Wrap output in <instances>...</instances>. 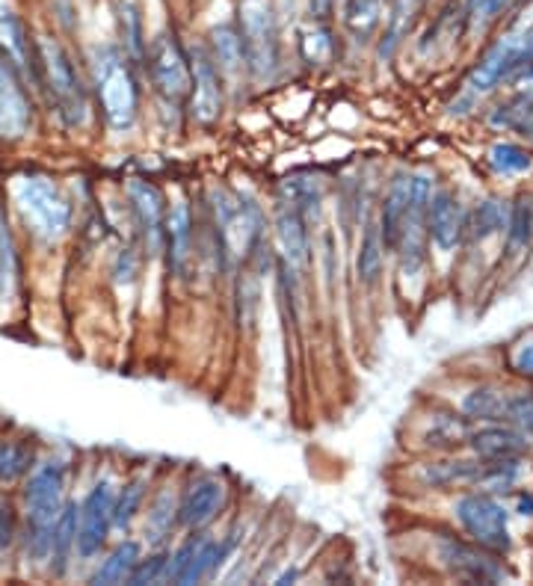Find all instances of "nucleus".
Returning a JSON list of instances; mask_svg holds the SVG:
<instances>
[{
    "label": "nucleus",
    "instance_id": "obj_7",
    "mask_svg": "<svg viewBox=\"0 0 533 586\" xmlns=\"http://www.w3.org/2000/svg\"><path fill=\"white\" fill-rule=\"evenodd\" d=\"M456 521L463 525L466 537L475 545L492 551V554H507L513 548L510 539V512H507L489 492H468L456 500Z\"/></svg>",
    "mask_w": 533,
    "mask_h": 586
},
{
    "label": "nucleus",
    "instance_id": "obj_38",
    "mask_svg": "<svg viewBox=\"0 0 533 586\" xmlns=\"http://www.w3.org/2000/svg\"><path fill=\"white\" fill-rule=\"evenodd\" d=\"M468 436H471V430L466 427V420L442 415V418H433L430 430L424 432V441L430 448H454V444L468 441Z\"/></svg>",
    "mask_w": 533,
    "mask_h": 586
},
{
    "label": "nucleus",
    "instance_id": "obj_6",
    "mask_svg": "<svg viewBox=\"0 0 533 586\" xmlns=\"http://www.w3.org/2000/svg\"><path fill=\"white\" fill-rule=\"evenodd\" d=\"M143 66H146L152 87L166 104L178 108L190 98V87H193L190 54L185 42L175 36V30H160L155 40H148Z\"/></svg>",
    "mask_w": 533,
    "mask_h": 586
},
{
    "label": "nucleus",
    "instance_id": "obj_11",
    "mask_svg": "<svg viewBox=\"0 0 533 586\" xmlns=\"http://www.w3.org/2000/svg\"><path fill=\"white\" fill-rule=\"evenodd\" d=\"M0 57L19 71L24 83L40 89V50L36 36L12 0H0Z\"/></svg>",
    "mask_w": 533,
    "mask_h": 586
},
{
    "label": "nucleus",
    "instance_id": "obj_12",
    "mask_svg": "<svg viewBox=\"0 0 533 586\" xmlns=\"http://www.w3.org/2000/svg\"><path fill=\"white\" fill-rule=\"evenodd\" d=\"M430 195H433V184L426 176H412V193H409L407 219H403V232L398 240V258L403 275H418L426 261V207H430Z\"/></svg>",
    "mask_w": 533,
    "mask_h": 586
},
{
    "label": "nucleus",
    "instance_id": "obj_22",
    "mask_svg": "<svg viewBox=\"0 0 533 586\" xmlns=\"http://www.w3.org/2000/svg\"><path fill=\"white\" fill-rule=\"evenodd\" d=\"M409 193H412V176L409 172H398L391 187H388L386 199L379 205V232H382V244H386V252H395L398 249L400 232H403V219H407L409 207Z\"/></svg>",
    "mask_w": 533,
    "mask_h": 586
},
{
    "label": "nucleus",
    "instance_id": "obj_20",
    "mask_svg": "<svg viewBox=\"0 0 533 586\" xmlns=\"http://www.w3.org/2000/svg\"><path fill=\"white\" fill-rule=\"evenodd\" d=\"M193 214L187 202H175L166 207L164 225V252L169 258V270L175 279H187L193 264Z\"/></svg>",
    "mask_w": 533,
    "mask_h": 586
},
{
    "label": "nucleus",
    "instance_id": "obj_45",
    "mask_svg": "<svg viewBox=\"0 0 533 586\" xmlns=\"http://www.w3.org/2000/svg\"><path fill=\"white\" fill-rule=\"evenodd\" d=\"M513 371L519 373V376L533 380V341L522 343V347L513 352Z\"/></svg>",
    "mask_w": 533,
    "mask_h": 586
},
{
    "label": "nucleus",
    "instance_id": "obj_42",
    "mask_svg": "<svg viewBox=\"0 0 533 586\" xmlns=\"http://www.w3.org/2000/svg\"><path fill=\"white\" fill-rule=\"evenodd\" d=\"M507 424L533 439V394H510Z\"/></svg>",
    "mask_w": 533,
    "mask_h": 586
},
{
    "label": "nucleus",
    "instance_id": "obj_31",
    "mask_svg": "<svg viewBox=\"0 0 533 586\" xmlns=\"http://www.w3.org/2000/svg\"><path fill=\"white\" fill-rule=\"evenodd\" d=\"M208 48H211L213 59L223 75H234V71L246 69V57H243V42L241 33H237V24L229 21V24H220V27L211 30V40H208Z\"/></svg>",
    "mask_w": 533,
    "mask_h": 586
},
{
    "label": "nucleus",
    "instance_id": "obj_13",
    "mask_svg": "<svg viewBox=\"0 0 533 586\" xmlns=\"http://www.w3.org/2000/svg\"><path fill=\"white\" fill-rule=\"evenodd\" d=\"M276 264L281 275H291L293 282H300L302 273L311 264V240H309V219L288 202L276 205Z\"/></svg>",
    "mask_w": 533,
    "mask_h": 586
},
{
    "label": "nucleus",
    "instance_id": "obj_8",
    "mask_svg": "<svg viewBox=\"0 0 533 586\" xmlns=\"http://www.w3.org/2000/svg\"><path fill=\"white\" fill-rule=\"evenodd\" d=\"M234 539H213L202 530H196V537L175 548L169 554V566H166V581L169 584H202L208 577L216 575V568L223 566V560L232 554Z\"/></svg>",
    "mask_w": 533,
    "mask_h": 586
},
{
    "label": "nucleus",
    "instance_id": "obj_14",
    "mask_svg": "<svg viewBox=\"0 0 533 586\" xmlns=\"http://www.w3.org/2000/svg\"><path fill=\"white\" fill-rule=\"evenodd\" d=\"M33 127V101L27 83L0 57V143H19Z\"/></svg>",
    "mask_w": 533,
    "mask_h": 586
},
{
    "label": "nucleus",
    "instance_id": "obj_5",
    "mask_svg": "<svg viewBox=\"0 0 533 586\" xmlns=\"http://www.w3.org/2000/svg\"><path fill=\"white\" fill-rule=\"evenodd\" d=\"M234 24L241 33L246 71L255 80H270L279 71L281 59L279 15L273 0H241Z\"/></svg>",
    "mask_w": 533,
    "mask_h": 586
},
{
    "label": "nucleus",
    "instance_id": "obj_15",
    "mask_svg": "<svg viewBox=\"0 0 533 586\" xmlns=\"http://www.w3.org/2000/svg\"><path fill=\"white\" fill-rule=\"evenodd\" d=\"M127 202H131V211H134L136 232H140V240H143V249L146 255L157 258L164 252V225H166V199L164 193L157 190L152 181H127L125 187Z\"/></svg>",
    "mask_w": 533,
    "mask_h": 586
},
{
    "label": "nucleus",
    "instance_id": "obj_16",
    "mask_svg": "<svg viewBox=\"0 0 533 586\" xmlns=\"http://www.w3.org/2000/svg\"><path fill=\"white\" fill-rule=\"evenodd\" d=\"M438 560L451 575L471 581V584H498L504 577V568L495 563L492 551H486L475 542H463V539H442Z\"/></svg>",
    "mask_w": 533,
    "mask_h": 586
},
{
    "label": "nucleus",
    "instance_id": "obj_34",
    "mask_svg": "<svg viewBox=\"0 0 533 586\" xmlns=\"http://www.w3.org/2000/svg\"><path fill=\"white\" fill-rule=\"evenodd\" d=\"M507 406H510V394L498 388H475L463 401V412L468 418L484 420V424H507Z\"/></svg>",
    "mask_w": 533,
    "mask_h": 586
},
{
    "label": "nucleus",
    "instance_id": "obj_30",
    "mask_svg": "<svg viewBox=\"0 0 533 586\" xmlns=\"http://www.w3.org/2000/svg\"><path fill=\"white\" fill-rule=\"evenodd\" d=\"M33 465H36V450L30 439H12V436L0 439V483L3 486L27 477Z\"/></svg>",
    "mask_w": 533,
    "mask_h": 586
},
{
    "label": "nucleus",
    "instance_id": "obj_18",
    "mask_svg": "<svg viewBox=\"0 0 533 586\" xmlns=\"http://www.w3.org/2000/svg\"><path fill=\"white\" fill-rule=\"evenodd\" d=\"M466 223L468 214L459 205L451 190H438L430 195V207H426V235L430 244L442 249V252H454L456 246L466 240Z\"/></svg>",
    "mask_w": 533,
    "mask_h": 586
},
{
    "label": "nucleus",
    "instance_id": "obj_41",
    "mask_svg": "<svg viewBox=\"0 0 533 586\" xmlns=\"http://www.w3.org/2000/svg\"><path fill=\"white\" fill-rule=\"evenodd\" d=\"M507 240H510V249H522V246L531 244L533 237V207H528L524 199H519L513 207H510V223H507Z\"/></svg>",
    "mask_w": 533,
    "mask_h": 586
},
{
    "label": "nucleus",
    "instance_id": "obj_2",
    "mask_svg": "<svg viewBox=\"0 0 533 586\" xmlns=\"http://www.w3.org/2000/svg\"><path fill=\"white\" fill-rule=\"evenodd\" d=\"M89 75L107 127L116 134L131 131L140 116V83L134 75V59L116 42H104L89 50Z\"/></svg>",
    "mask_w": 533,
    "mask_h": 586
},
{
    "label": "nucleus",
    "instance_id": "obj_36",
    "mask_svg": "<svg viewBox=\"0 0 533 586\" xmlns=\"http://www.w3.org/2000/svg\"><path fill=\"white\" fill-rule=\"evenodd\" d=\"M175 528H178V500H175L169 492H160V495L148 504V542L155 548H164V542L173 537Z\"/></svg>",
    "mask_w": 533,
    "mask_h": 586
},
{
    "label": "nucleus",
    "instance_id": "obj_10",
    "mask_svg": "<svg viewBox=\"0 0 533 586\" xmlns=\"http://www.w3.org/2000/svg\"><path fill=\"white\" fill-rule=\"evenodd\" d=\"M113 500L116 486L113 480H98L89 488L87 498L78 504V557L96 560L104 551L107 539L113 533Z\"/></svg>",
    "mask_w": 533,
    "mask_h": 586
},
{
    "label": "nucleus",
    "instance_id": "obj_33",
    "mask_svg": "<svg viewBox=\"0 0 533 586\" xmlns=\"http://www.w3.org/2000/svg\"><path fill=\"white\" fill-rule=\"evenodd\" d=\"M148 495V480L131 477L122 488H116V500H113V530H127L136 521V516L143 512Z\"/></svg>",
    "mask_w": 533,
    "mask_h": 586
},
{
    "label": "nucleus",
    "instance_id": "obj_3",
    "mask_svg": "<svg viewBox=\"0 0 533 586\" xmlns=\"http://www.w3.org/2000/svg\"><path fill=\"white\" fill-rule=\"evenodd\" d=\"M40 89L68 131H80L89 122V89L78 71V63L57 36L40 33Z\"/></svg>",
    "mask_w": 533,
    "mask_h": 586
},
{
    "label": "nucleus",
    "instance_id": "obj_39",
    "mask_svg": "<svg viewBox=\"0 0 533 586\" xmlns=\"http://www.w3.org/2000/svg\"><path fill=\"white\" fill-rule=\"evenodd\" d=\"M489 164L498 176H519V172H528L533 167L531 151H524L522 146H513V143H498L489 151Z\"/></svg>",
    "mask_w": 533,
    "mask_h": 586
},
{
    "label": "nucleus",
    "instance_id": "obj_35",
    "mask_svg": "<svg viewBox=\"0 0 533 586\" xmlns=\"http://www.w3.org/2000/svg\"><path fill=\"white\" fill-rule=\"evenodd\" d=\"M507 223H510V207L504 202H498V199H486L484 205H477L475 214L468 216L466 237L486 240V237L507 232Z\"/></svg>",
    "mask_w": 533,
    "mask_h": 586
},
{
    "label": "nucleus",
    "instance_id": "obj_23",
    "mask_svg": "<svg viewBox=\"0 0 533 586\" xmlns=\"http://www.w3.org/2000/svg\"><path fill=\"white\" fill-rule=\"evenodd\" d=\"M424 7L426 0H391V7H388L386 12V21H382V30H379V42H377L379 57L388 59L400 45H403V40H409V33L415 30Z\"/></svg>",
    "mask_w": 533,
    "mask_h": 586
},
{
    "label": "nucleus",
    "instance_id": "obj_47",
    "mask_svg": "<svg viewBox=\"0 0 533 586\" xmlns=\"http://www.w3.org/2000/svg\"><path fill=\"white\" fill-rule=\"evenodd\" d=\"M519 512L522 516H533V495H522L519 498Z\"/></svg>",
    "mask_w": 533,
    "mask_h": 586
},
{
    "label": "nucleus",
    "instance_id": "obj_17",
    "mask_svg": "<svg viewBox=\"0 0 533 586\" xmlns=\"http://www.w3.org/2000/svg\"><path fill=\"white\" fill-rule=\"evenodd\" d=\"M225 504V486L223 480L213 474H202L196 477L190 486L185 488V495L178 500V525L187 530H204L213 518L220 516V509Z\"/></svg>",
    "mask_w": 533,
    "mask_h": 586
},
{
    "label": "nucleus",
    "instance_id": "obj_26",
    "mask_svg": "<svg viewBox=\"0 0 533 586\" xmlns=\"http://www.w3.org/2000/svg\"><path fill=\"white\" fill-rule=\"evenodd\" d=\"M386 21V0H341V24L349 33V40L374 42Z\"/></svg>",
    "mask_w": 533,
    "mask_h": 586
},
{
    "label": "nucleus",
    "instance_id": "obj_27",
    "mask_svg": "<svg viewBox=\"0 0 533 586\" xmlns=\"http://www.w3.org/2000/svg\"><path fill=\"white\" fill-rule=\"evenodd\" d=\"M116 12V30H119V45L125 50L127 57L143 66L146 59V19H143V7L136 0H116L113 3Z\"/></svg>",
    "mask_w": 533,
    "mask_h": 586
},
{
    "label": "nucleus",
    "instance_id": "obj_40",
    "mask_svg": "<svg viewBox=\"0 0 533 586\" xmlns=\"http://www.w3.org/2000/svg\"><path fill=\"white\" fill-rule=\"evenodd\" d=\"M166 566H169V554L164 548H155L148 557L136 560L134 572L127 577L131 586H146V584H164L166 581Z\"/></svg>",
    "mask_w": 533,
    "mask_h": 586
},
{
    "label": "nucleus",
    "instance_id": "obj_43",
    "mask_svg": "<svg viewBox=\"0 0 533 586\" xmlns=\"http://www.w3.org/2000/svg\"><path fill=\"white\" fill-rule=\"evenodd\" d=\"M19 537H21L19 512H15V507H12L10 500L0 498V557L10 554L12 548H15V542H19Z\"/></svg>",
    "mask_w": 533,
    "mask_h": 586
},
{
    "label": "nucleus",
    "instance_id": "obj_29",
    "mask_svg": "<svg viewBox=\"0 0 533 586\" xmlns=\"http://www.w3.org/2000/svg\"><path fill=\"white\" fill-rule=\"evenodd\" d=\"M143 557V548L134 539H122L110 554H107L98 568L89 575V584L96 586H113V584H127V577L134 572L136 560Z\"/></svg>",
    "mask_w": 533,
    "mask_h": 586
},
{
    "label": "nucleus",
    "instance_id": "obj_4",
    "mask_svg": "<svg viewBox=\"0 0 533 586\" xmlns=\"http://www.w3.org/2000/svg\"><path fill=\"white\" fill-rule=\"evenodd\" d=\"M12 199H15L24 225L42 240H57L71 228L75 211L54 178L42 176V172L19 176L12 184Z\"/></svg>",
    "mask_w": 533,
    "mask_h": 586
},
{
    "label": "nucleus",
    "instance_id": "obj_46",
    "mask_svg": "<svg viewBox=\"0 0 533 586\" xmlns=\"http://www.w3.org/2000/svg\"><path fill=\"white\" fill-rule=\"evenodd\" d=\"M515 131H519L522 137L533 139V98L524 101V110H522V116H519V122H515Z\"/></svg>",
    "mask_w": 533,
    "mask_h": 586
},
{
    "label": "nucleus",
    "instance_id": "obj_32",
    "mask_svg": "<svg viewBox=\"0 0 533 586\" xmlns=\"http://www.w3.org/2000/svg\"><path fill=\"white\" fill-rule=\"evenodd\" d=\"M382 258H386V244H382V232H379L377 219H370L365 225V235H362L359 258H356V273L365 288H374L382 275Z\"/></svg>",
    "mask_w": 533,
    "mask_h": 586
},
{
    "label": "nucleus",
    "instance_id": "obj_28",
    "mask_svg": "<svg viewBox=\"0 0 533 586\" xmlns=\"http://www.w3.org/2000/svg\"><path fill=\"white\" fill-rule=\"evenodd\" d=\"M21 288V258L15 235H12L7 214L0 207V308H10L19 300Z\"/></svg>",
    "mask_w": 533,
    "mask_h": 586
},
{
    "label": "nucleus",
    "instance_id": "obj_24",
    "mask_svg": "<svg viewBox=\"0 0 533 586\" xmlns=\"http://www.w3.org/2000/svg\"><path fill=\"white\" fill-rule=\"evenodd\" d=\"M484 474L486 460H445L424 465L421 483L426 488H480Z\"/></svg>",
    "mask_w": 533,
    "mask_h": 586
},
{
    "label": "nucleus",
    "instance_id": "obj_21",
    "mask_svg": "<svg viewBox=\"0 0 533 586\" xmlns=\"http://www.w3.org/2000/svg\"><path fill=\"white\" fill-rule=\"evenodd\" d=\"M468 448L475 450L477 460L486 462H522L531 453V441L524 432L507 424H489L468 436Z\"/></svg>",
    "mask_w": 533,
    "mask_h": 586
},
{
    "label": "nucleus",
    "instance_id": "obj_25",
    "mask_svg": "<svg viewBox=\"0 0 533 586\" xmlns=\"http://www.w3.org/2000/svg\"><path fill=\"white\" fill-rule=\"evenodd\" d=\"M75 557H78V504L66 500V507L54 525V537H51L48 572L54 577H66Z\"/></svg>",
    "mask_w": 533,
    "mask_h": 586
},
{
    "label": "nucleus",
    "instance_id": "obj_44",
    "mask_svg": "<svg viewBox=\"0 0 533 586\" xmlns=\"http://www.w3.org/2000/svg\"><path fill=\"white\" fill-rule=\"evenodd\" d=\"M507 3L510 0H466V10L463 12H466V21L471 27H486L507 10Z\"/></svg>",
    "mask_w": 533,
    "mask_h": 586
},
{
    "label": "nucleus",
    "instance_id": "obj_1",
    "mask_svg": "<svg viewBox=\"0 0 533 586\" xmlns=\"http://www.w3.org/2000/svg\"><path fill=\"white\" fill-rule=\"evenodd\" d=\"M68 469L63 460L36 462L33 471L24 477V528H21L19 542L24 545L30 563L48 568L51 560V537L57 525L59 512L66 507Z\"/></svg>",
    "mask_w": 533,
    "mask_h": 586
},
{
    "label": "nucleus",
    "instance_id": "obj_9",
    "mask_svg": "<svg viewBox=\"0 0 533 586\" xmlns=\"http://www.w3.org/2000/svg\"><path fill=\"white\" fill-rule=\"evenodd\" d=\"M187 54H190V71H193L187 110L196 125L211 127L223 116V71L208 45H190Z\"/></svg>",
    "mask_w": 533,
    "mask_h": 586
},
{
    "label": "nucleus",
    "instance_id": "obj_19",
    "mask_svg": "<svg viewBox=\"0 0 533 586\" xmlns=\"http://www.w3.org/2000/svg\"><path fill=\"white\" fill-rule=\"evenodd\" d=\"M519 75V36H507L486 48V54L477 59V66L468 75L466 87L475 95L492 92L501 80H510Z\"/></svg>",
    "mask_w": 533,
    "mask_h": 586
},
{
    "label": "nucleus",
    "instance_id": "obj_37",
    "mask_svg": "<svg viewBox=\"0 0 533 586\" xmlns=\"http://www.w3.org/2000/svg\"><path fill=\"white\" fill-rule=\"evenodd\" d=\"M300 48L309 66H314V63H330L332 54H335V40H332L326 21H314V24L302 33Z\"/></svg>",
    "mask_w": 533,
    "mask_h": 586
}]
</instances>
